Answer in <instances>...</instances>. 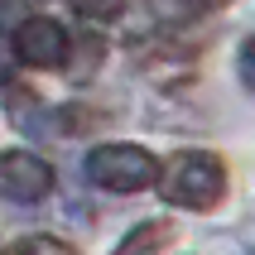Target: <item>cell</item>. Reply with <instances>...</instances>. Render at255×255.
I'll list each match as a JSON object with an SVG mask.
<instances>
[{
    "instance_id": "obj_1",
    "label": "cell",
    "mask_w": 255,
    "mask_h": 255,
    "mask_svg": "<svg viewBox=\"0 0 255 255\" xmlns=\"http://www.w3.org/2000/svg\"><path fill=\"white\" fill-rule=\"evenodd\" d=\"M159 198L169 207H193L207 212L227 198V164L207 149H178V154L159 169Z\"/></svg>"
},
{
    "instance_id": "obj_8",
    "label": "cell",
    "mask_w": 255,
    "mask_h": 255,
    "mask_svg": "<svg viewBox=\"0 0 255 255\" xmlns=\"http://www.w3.org/2000/svg\"><path fill=\"white\" fill-rule=\"evenodd\" d=\"M82 14H92V19H111L116 10H121V0H72Z\"/></svg>"
},
{
    "instance_id": "obj_9",
    "label": "cell",
    "mask_w": 255,
    "mask_h": 255,
    "mask_svg": "<svg viewBox=\"0 0 255 255\" xmlns=\"http://www.w3.org/2000/svg\"><path fill=\"white\" fill-rule=\"evenodd\" d=\"M241 82H246V87L255 92V39H251V43L241 48Z\"/></svg>"
},
{
    "instance_id": "obj_7",
    "label": "cell",
    "mask_w": 255,
    "mask_h": 255,
    "mask_svg": "<svg viewBox=\"0 0 255 255\" xmlns=\"http://www.w3.org/2000/svg\"><path fill=\"white\" fill-rule=\"evenodd\" d=\"M10 255H77V251L63 246V241H53V236H29V241H19Z\"/></svg>"
},
{
    "instance_id": "obj_10",
    "label": "cell",
    "mask_w": 255,
    "mask_h": 255,
    "mask_svg": "<svg viewBox=\"0 0 255 255\" xmlns=\"http://www.w3.org/2000/svg\"><path fill=\"white\" fill-rule=\"evenodd\" d=\"M14 58H19V53H10V39H0V82L14 77Z\"/></svg>"
},
{
    "instance_id": "obj_2",
    "label": "cell",
    "mask_w": 255,
    "mask_h": 255,
    "mask_svg": "<svg viewBox=\"0 0 255 255\" xmlns=\"http://www.w3.org/2000/svg\"><path fill=\"white\" fill-rule=\"evenodd\" d=\"M82 169L97 188H111V193H140L159 183V159L140 144H97Z\"/></svg>"
},
{
    "instance_id": "obj_6",
    "label": "cell",
    "mask_w": 255,
    "mask_h": 255,
    "mask_svg": "<svg viewBox=\"0 0 255 255\" xmlns=\"http://www.w3.org/2000/svg\"><path fill=\"white\" fill-rule=\"evenodd\" d=\"M169 241H173V227H169V222H140L126 241L116 246V255H164Z\"/></svg>"
},
{
    "instance_id": "obj_4",
    "label": "cell",
    "mask_w": 255,
    "mask_h": 255,
    "mask_svg": "<svg viewBox=\"0 0 255 255\" xmlns=\"http://www.w3.org/2000/svg\"><path fill=\"white\" fill-rule=\"evenodd\" d=\"M14 53L34 68H63L68 63V34L58 19H24L14 34Z\"/></svg>"
},
{
    "instance_id": "obj_3",
    "label": "cell",
    "mask_w": 255,
    "mask_h": 255,
    "mask_svg": "<svg viewBox=\"0 0 255 255\" xmlns=\"http://www.w3.org/2000/svg\"><path fill=\"white\" fill-rule=\"evenodd\" d=\"M48 188H53V169H48L39 154H29V149L0 154V198L39 202V198H48Z\"/></svg>"
},
{
    "instance_id": "obj_5",
    "label": "cell",
    "mask_w": 255,
    "mask_h": 255,
    "mask_svg": "<svg viewBox=\"0 0 255 255\" xmlns=\"http://www.w3.org/2000/svg\"><path fill=\"white\" fill-rule=\"evenodd\" d=\"M5 111H10V121L24 130V135H48V130H53V116L43 111L39 101H34V92H24V87H10V92H5Z\"/></svg>"
}]
</instances>
